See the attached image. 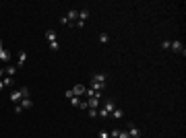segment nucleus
<instances>
[{
    "mask_svg": "<svg viewBox=\"0 0 186 138\" xmlns=\"http://www.w3.org/2000/svg\"><path fill=\"white\" fill-rule=\"evenodd\" d=\"M87 113H89V117H97V109H87Z\"/></svg>",
    "mask_w": 186,
    "mask_h": 138,
    "instance_id": "obj_23",
    "label": "nucleus"
},
{
    "mask_svg": "<svg viewBox=\"0 0 186 138\" xmlns=\"http://www.w3.org/2000/svg\"><path fill=\"white\" fill-rule=\"evenodd\" d=\"M21 99H23V97H21V91H19V89L10 93V101H13L14 105H17V103H21Z\"/></svg>",
    "mask_w": 186,
    "mask_h": 138,
    "instance_id": "obj_6",
    "label": "nucleus"
},
{
    "mask_svg": "<svg viewBox=\"0 0 186 138\" xmlns=\"http://www.w3.org/2000/svg\"><path fill=\"white\" fill-rule=\"evenodd\" d=\"M170 49H174V52H176V54H182V56L186 54V49H184V45H182V43H180L178 39H174V41H172V48H170Z\"/></svg>",
    "mask_w": 186,
    "mask_h": 138,
    "instance_id": "obj_3",
    "label": "nucleus"
},
{
    "mask_svg": "<svg viewBox=\"0 0 186 138\" xmlns=\"http://www.w3.org/2000/svg\"><path fill=\"white\" fill-rule=\"evenodd\" d=\"M21 111H23V107H21L19 103H17V105H14V113H21Z\"/></svg>",
    "mask_w": 186,
    "mask_h": 138,
    "instance_id": "obj_24",
    "label": "nucleus"
},
{
    "mask_svg": "<svg viewBox=\"0 0 186 138\" xmlns=\"http://www.w3.org/2000/svg\"><path fill=\"white\" fill-rule=\"evenodd\" d=\"M85 89H87V87H83V85H76V87H72L70 91H72V95H75V97H83V95H85Z\"/></svg>",
    "mask_w": 186,
    "mask_h": 138,
    "instance_id": "obj_5",
    "label": "nucleus"
},
{
    "mask_svg": "<svg viewBox=\"0 0 186 138\" xmlns=\"http://www.w3.org/2000/svg\"><path fill=\"white\" fill-rule=\"evenodd\" d=\"M2 89H4V83H2V81H0V91H2Z\"/></svg>",
    "mask_w": 186,
    "mask_h": 138,
    "instance_id": "obj_27",
    "label": "nucleus"
},
{
    "mask_svg": "<svg viewBox=\"0 0 186 138\" xmlns=\"http://www.w3.org/2000/svg\"><path fill=\"white\" fill-rule=\"evenodd\" d=\"M21 91V97H23V99H29V89L27 87H23V89H19Z\"/></svg>",
    "mask_w": 186,
    "mask_h": 138,
    "instance_id": "obj_16",
    "label": "nucleus"
},
{
    "mask_svg": "<svg viewBox=\"0 0 186 138\" xmlns=\"http://www.w3.org/2000/svg\"><path fill=\"white\" fill-rule=\"evenodd\" d=\"M21 107H23V109H31V107H33V103H31V99H21Z\"/></svg>",
    "mask_w": 186,
    "mask_h": 138,
    "instance_id": "obj_12",
    "label": "nucleus"
},
{
    "mask_svg": "<svg viewBox=\"0 0 186 138\" xmlns=\"http://www.w3.org/2000/svg\"><path fill=\"white\" fill-rule=\"evenodd\" d=\"M110 41V35L108 33H99V43H108Z\"/></svg>",
    "mask_w": 186,
    "mask_h": 138,
    "instance_id": "obj_15",
    "label": "nucleus"
},
{
    "mask_svg": "<svg viewBox=\"0 0 186 138\" xmlns=\"http://www.w3.org/2000/svg\"><path fill=\"white\" fill-rule=\"evenodd\" d=\"M99 138H110V134L108 132H99Z\"/></svg>",
    "mask_w": 186,
    "mask_h": 138,
    "instance_id": "obj_26",
    "label": "nucleus"
},
{
    "mask_svg": "<svg viewBox=\"0 0 186 138\" xmlns=\"http://www.w3.org/2000/svg\"><path fill=\"white\" fill-rule=\"evenodd\" d=\"M79 109H89V105H87V101H85V99L81 101V105H79Z\"/></svg>",
    "mask_w": 186,
    "mask_h": 138,
    "instance_id": "obj_22",
    "label": "nucleus"
},
{
    "mask_svg": "<svg viewBox=\"0 0 186 138\" xmlns=\"http://www.w3.org/2000/svg\"><path fill=\"white\" fill-rule=\"evenodd\" d=\"M0 60L2 62H10V52L8 49H0Z\"/></svg>",
    "mask_w": 186,
    "mask_h": 138,
    "instance_id": "obj_11",
    "label": "nucleus"
},
{
    "mask_svg": "<svg viewBox=\"0 0 186 138\" xmlns=\"http://www.w3.org/2000/svg\"><path fill=\"white\" fill-rule=\"evenodd\" d=\"M126 132H128V136H130V138H141V130H138L132 122L128 124V130H126Z\"/></svg>",
    "mask_w": 186,
    "mask_h": 138,
    "instance_id": "obj_2",
    "label": "nucleus"
},
{
    "mask_svg": "<svg viewBox=\"0 0 186 138\" xmlns=\"http://www.w3.org/2000/svg\"><path fill=\"white\" fill-rule=\"evenodd\" d=\"M89 19V8H83V10H79V21H87Z\"/></svg>",
    "mask_w": 186,
    "mask_h": 138,
    "instance_id": "obj_10",
    "label": "nucleus"
},
{
    "mask_svg": "<svg viewBox=\"0 0 186 138\" xmlns=\"http://www.w3.org/2000/svg\"><path fill=\"white\" fill-rule=\"evenodd\" d=\"M2 74H4V70H2V68H0V78H2Z\"/></svg>",
    "mask_w": 186,
    "mask_h": 138,
    "instance_id": "obj_28",
    "label": "nucleus"
},
{
    "mask_svg": "<svg viewBox=\"0 0 186 138\" xmlns=\"http://www.w3.org/2000/svg\"><path fill=\"white\" fill-rule=\"evenodd\" d=\"M99 99H101V97H91V99H87L89 109H99Z\"/></svg>",
    "mask_w": 186,
    "mask_h": 138,
    "instance_id": "obj_4",
    "label": "nucleus"
},
{
    "mask_svg": "<svg viewBox=\"0 0 186 138\" xmlns=\"http://www.w3.org/2000/svg\"><path fill=\"white\" fill-rule=\"evenodd\" d=\"M2 83H4V87H10V85H13L14 81H13V76H6V78H4Z\"/></svg>",
    "mask_w": 186,
    "mask_h": 138,
    "instance_id": "obj_17",
    "label": "nucleus"
},
{
    "mask_svg": "<svg viewBox=\"0 0 186 138\" xmlns=\"http://www.w3.org/2000/svg\"><path fill=\"white\" fill-rule=\"evenodd\" d=\"M110 117H114V120H122V117H124V109H120V107H114V111H112Z\"/></svg>",
    "mask_w": 186,
    "mask_h": 138,
    "instance_id": "obj_7",
    "label": "nucleus"
},
{
    "mask_svg": "<svg viewBox=\"0 0 186 138\" xmlns=\"http://www.w3.org/2000/svg\"><path fill=\"white\" fill-rule=\"evenodd\" d=\"M50 48H52V52H60V43L54 41V43H50Z\"/></svg>",
    "mask_w": 186,
    "mask_h": 138,
    "instance_id": "obj_18",
    "label": "nucleus"
},
{
    "mask_svg": "<svg viewBox=\"0 0 186 138\" xmlns=\"http://www.w3.org/2000/svg\"><path fill=\"white\" fill-rule=\"evenodd\" d=\"M25 62H27V54L25 52H19V60H17V66H25Z\"/></svg>",
    "mask_w": 186,
    "mask_h": 138,
    "instance_id": "obj_9",
    "label": "nucleus"
},
{
    "mask_svg": "<svg viewBox=\"0 0 186 138\" xmlns=\"http://www.w3.org/2000/svg\"><path fill=\"white\" fill-rule=\"evenodd\" d=\"M118 138H130V136H128V132H126V130H120V134H118Z\"/></svg>",
    "mask_w": 186,
    "mask_h": 138,
    "instance_id": "obj_21",
    "label": "nucleus"
},
{
    "mask_svg": "<svg viewBox=\"0 0 186 138\" xmlns=\"http://www.w3.org/2000/svg\"><path fill=\"white\" fill-rule=\"evenodd\" d=\"M0 49H4V45H2V39H0Z\"/></svg>",
    "mask_w": 186,
    "mask_h": 138,
    "instance_id": "obj_29",
    "label": "nucleus"
},
{
    "mask_svg": "<svg viewBox=\"0 0 186 138\" xmlns=\"http://www.w3.org/2000/svg\"><path fill=\"white\" fill-rule=\"evenodd\" d=\"M108 134H110V138H118V134H120V130H116V128H114V130H110V132H108Z\"/></svg>",
    "mask_w": 186,
    "mask_h": 138,
    "instance_id": "obj_20",
    "label": "nucleus"
},
{
    "mask_svg": "<svg viewBox=\"0 0 186 138\" xmlns=\"http://www.w3.org/2000/svg\"><path fill=\"white\" fill-rule=\"evenodd\" d=\"M172 48V41H170V39H165L163 43H161V49H170Z\"/></svg>",
    "mask_w": 186,
    "mask_h": 138,
    "instance_id": "obj_19",
    "label": "nucleus"
},
{
    "mask_svg": "<svg viewBox=\"0 0 186 138\" xmlns=\"http://www.w3.org/2000/svg\"><path fill=\"white\" fill-rule=\"evenodd\" d=\"M75 27H79V29H83V27H85V23H83V21H76V23H75Z\"/></svg>",
    "mask_w": 186,
    "mask_h": 138,
    "instance_id": "obj_25",
    "label": "nucleus"
},
{
    "mask_svg": "<svg viewBox=\"0 0 186 138\" xmlns=\"http://www.w3.org/2000/svg\"><path fill=\"white\" fill-rule=\"evenodd\" d=\"M68 101H70L72 105H75V107H79V105H81V101H83V97H70Z\"/></svg>",
    "mask_w": 186,
    "mask_h": 138,
    "instance_id": "obj_14",
    "label": "nucleus"
},
{
    "mask_svg": "<svg viewBox=\"0 0 186 138\" xmlns=\"http://www.w3.org/2000/svg\"><path fill=\"white\" fill-rule=\"evenodd\" d=\"M91 85H97V87L105 89V74L103 72H95V74L91 76Z\"/></svg>",
    "mask_w": 186,
    "mask_h": 138,
    "instance_id": "obj_1",
    "label": "nucleus"
},
{
    "mask_svg": "<svg viewBox=\"0 0 186 138\" xmlns=\"http://www.w3.org/2000/svg\"><path fill=\"white\" fill-rule=\"evenodd\" d=\"M46 39H48V43H54L56 41V31H54V29H48V31H46Z\"/></svg>",
    "mask_w": 186,
    "mask_h": 138,
    "instance_id": "obj_8",
    "label": "nucleus"
},
{
    "mask_svg": "<svg viewBox=\"0 0 186 138\" xmlns=\"http://www.w3.org/2000/svg\"><path fill=\"white\" fill-rule=\"evenodd\" d=\"M4 74H6V76H14V74H17V66H13V64H8V68L4 70Z\"/></svg>",
    "mask_w": 186,
    "mask_h": 138,
    "instance_id": "obj_13",
    "label": "nucleus"
}]
</instances>
